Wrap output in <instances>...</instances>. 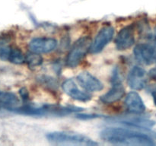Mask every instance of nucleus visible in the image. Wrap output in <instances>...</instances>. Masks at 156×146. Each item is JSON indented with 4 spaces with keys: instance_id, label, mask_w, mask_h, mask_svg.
I'll return each instance as SVG.
<instances>
[{
    "instance_id": "nucleus-12",
    "label": "nucleus",
    "mask_w": 156,
    "mask_h": 146,
    "mask_svg": "<svg viewBox=\"0 0 156 146\" xmlns=\"http://www.w3.org/2000/svg\"><path fill=\"white\" fill-rule=\"evenodd\" d=\"M125 94V88L123 84L117 79H114V83L111 89L101 97V101L104 103H113L120 100Z\"/></svg>"
},
{
    "instance_id": "nucleus-5",
    "label": "nucleus",
    "mask_w": 156,
    "mask_h": 146,
    "mask_svg": "<svg viewBox=\"0 0 156 146\" xmlns=\"http://www.w3.org/2000/svg\"><path fill=\"white\" fill-rule=\"evenodd\" d=\"M57 47V41L51 37H36L32 39L28 44L30 51L42 54L53 51Z\"/></svg>"
},
{
    "instance_id": "nucleus-22",
    "label": "nucleus",
    "mask_w": 156,
    "mask_h": 146,
    "mask_svg": "<svg viewBox=\"0 0 156 146\" xmlns=\"http://www.w3.org/2000/svg\"><path fill=\"white\" fill-rule=\"evenodd\" d=\"M155 62H156V55H155Z\"/></svg>"
},
{
    "instance_id": "nucleus-2",
    "label": "nucleus",
    "mask_w": 156,
    "mask_h": 146,
    "mask_svg": "<svg viewBox=\"0 0 156 146\" xmlns=\"http://www.w3.org/2000/svg\"><path fill=\"white\" fill-rule=\"evenodd\" d=\"M47 139L55 144H72L82 145H96L98 143L86 135L66 131H56L49 132L46 135Z\"/></svg>"
},
{
    "instance_id": "nucleus-18",
    "label": "nucleus",
    "mask_w": 156,
    "mask_h": 146,
    "mask_svg": "<svg viewBox=\"0 0 156 146\" xmlns=\"http://www.w3.org/2000/svg\"><path fill=\"white\" fill-rule=\"evenodd\" d=\"M19 94L21 95V98L24 100H26L28 99V92H27V91L25 88H21L19 91Z\"/></svg>"
},
{
    "instance_id": "nucleus-13",
    "label": "nucleus",
    "mask_w": 156,
    "mask_h": 146,
    "mask_svg": "<svg viewBox=\"0 0 156 146\" xmlns=\"http://www.w3.org/2000/svg\"><path fill=\"white\" fill-rule=\"evenodd\" d=\"M19 99L16 94L9 91H0V109L12 111L19 105Z\"/></svg>"
},
{
    "instance_id": "nucleus-16",
    "label": "nucleus",
    "mask_w": 156,
    "mask_h": 146,
    "mask_svg": "<svg viewBox=\"0 0 156 146\" xmlns=\"http://www.w3.org/2000/svg\"><path fill=\"white\" fill-rule=\"evenodd\" d=\"M8 61L12 63L19 65V64H22L25 62V56L20 49L12 47Z\"/></svg>"
},
{
    "instance_id": "nucleus-17",
    "label": "nucleus",
    "mask_w": 156,
    "mask_h": 146,
    "mask_svg": "<svg viewBox=\"0 0 156 146\" xmlns=\"http://www.w3.org/2000/svg\"><path fill=\"white\" fill-rule=\"evenodd\" d=\"M12 47L4 40H0V59L2 61L9 60V55Z\"/></svg>"
},
{
    "instance_id": "nucleus-9",
    "label": "nucleus",
    "mask_w": 156,
    "mask_h": 146,
    "mask_svg": "<svg viewBox=\"0 0 156 146\" xmlns=\"http://www.w3.org/2000/svg\"><path fill=\"white\" fill-rule=\"evenodd\" d=\"M77 81L83 89L90 92L101 91L104 85L99 79L88 71H82L77 76Z\"/></svg>"
},
{
    "instance_id": "nucleus-4",
    "label": "nucleus",
    "mask_w": 156,
    "mask_h": 146,
    "mask_svg": "<svg viewBox=\"0 0 156 146\" xmlns=\"http://www.w3.org/2000/svg\"><path fill=\"white\" fill-rule=\"evenodd\" d=\"M114 35V29L111 26H105L102 27L91 42L89 52L96 54L101 52L107 45L112 40Z\"/></svg>"
},
{
    "instance_id": "nucleus-11",
    "label": "nucleus",
    "mask_w": 156,
    "mask_h": 146,
    "mask_svg": "<svg viewBox=\"0 0 156 146\" xmlns=\"http://www.w3.org/2000/svg\"><path fill=\"white\" fill-rule=\"evenodd\" d=\"M124 104L129 112L141 114L146 111V105L140 94L136 91H131L125 97Z\"/></svg>"
},
{
    "instance_id": "nucleus-14",
    "label": "nucleus",
    "mask_w": 156,
    "mask_h": 146,
    "mask_svg": "<svg viewBox=\"0 0 156 146\" xmlns=\"http://www.w3.org/2000/svg\"><path fill=\"white\" fill-rule=\"evenodd\" d=\"M122 123L129 126H133L137 128H144L150 129L155 125V122L153 120H148L144 118H131L128 120H123Z\"/></svg>"
},
{
    "instance_id": "nucleus-6",
    "label": "nucleus",
    "mask_w": 156,
    "mask_h": 146,
    "mask_svg": "<svg viewBox=\"0 0 156 146\" xmlns=\"http://www.w3.org/2000/svg\"><path fill=\"white\" fill-rule=\"evenodd\" d=\"M135 43V32L133 25H128L119 31L115 38V45L117 50H126Z\"/></svg>"
},
{
    "instance_id": "nucleus-8",
    "label": "nucleus",
    "mask_w": 156,
    "mask_h": 146,
    "mask_svg": "<svg viewBox=\"0 0 156 146\" xmlns=\"http://www.w3.org/2000/svg\"><path fill=\"white\" fill-rule=\"evenodd\" d=\"M135 59L143 65H150L155 61V50L152 45L149 43H140L133 50Z\"/></svg>"
},
{
    "instance_id": "nucleus-21",
    "label": "nucleus",
    "mask_w": 156,
    "mask_h": 146,
    "mask_svg": "<svg viewBox=\"0 0 156 146\" xmlns=\"http://www.w3.org/2000/svg\"><path fill=\"white\" fill-rule=\"evenodd\" d=\"M154 40H155V42L156 43V26L155 29H154Z\"/></svg>"
},
{
    "instance_id": "nucleus-15",
    "label": "nucleus",
    "mask_w": 156,
    "mask_h": 146,
    "mask_svg": "<svg viewBox=\"0 0 156 146\" xmlns=\"http://www.w3.org/2000/svg\"><path fill=\"white\" fill-rule=\"evenodd\" d=\"M25 62L30 68H35L42 64L43 58L39 53L30 51L25 56Z\"/></svg>"
},
{
    "instance_id": "nucleus-1",
    "label": "nucleus",
    "mask_w": 156,
    "mask_h": 146,
    "mask_svg": "<svg viewBox=\"0 0 156 146\" xmlns=\"http://www.w3.org/2000/svg\"><path fill=\"white\" fill-rule=\"evenodd\" d=\"M105 141L116 144L152 146L155 142L150 135L138 131L120 127H108L101 132Z\"/></svg>"
},
{
    "instance_id": "nucleus-20",
    "label": "nucleus",
    "mask_w": 156,
    "mask_h": 146,
    "mask_svg": "<svg viewBox=\"0 0 156 146\" xmlns=\"http://www.w3.org/2000/svg\"><path fill=\"white\" fill-rule=\"evenodd\" d=\"M152 98H153V101L155 105L156 106V89L153 90L152 92Z\"/></svg>"
},
{
    "instance_id": "nucleus-10",
    "label": "nucleus",
    "mask_w": 156,
    "mask_h": 146,
    "mask_svg": "<svg viewBox=\"0 0 156 146\" xmlns=\"http://www.w3.org/2000/svg\"><path fill=\"white\" fill-rule=\"evenodd\" d=\"M62 88L64 92L78 101L87 102L91 99V96L88 92L82 91L78 88L77 85L73 79H67L62 84Z\"/></svg>"
},
{
    "instance_id": "nucleus-7",
    "label": "nucleus",
    "mask_w": 156,
    "mask_h": 146,
    "mask_svg": "<svg viewBox=\"0 0 156 146\" xmlns=\"http://www.w3.org/2000/svg\"><path fill=\"white\" fill-rule=\"evenodd\" d=\"M147 83V73L140 66L133 67L127 76V84L130 88L136 91L143 89Z\"/></svg>"
},
{
    "instance_id": "nucleus-3",
    "label": "nucleus",
    "mask_w": 156,
    "mask_h": 146,
    "mask_svg": "<svg viewBox=\"0 0 156 146\" xmlns=\"http://www.w3.org/2000/svg\"><path fill=\"white\" fill-rule=\"evenodd\" d=\"M91 41L88 36H82L74 43L66 58V65L69 68H76L81 63L90 50Z\"/></svg>"
},
{
    "instance_id": "nucleus-19",
    "label": "nucleus",
    "mask_w": 156,
    "mask_h": 146,
    "mask_svg": "<svg viewBox=\"0 0 156 146\" xmlns=\"http://www.w3.org/2000/svg\"><path fill=\"white\" fill-rule=\"evenodd\" d=\"M148 75H149V77L151 79H152V80L155 81L156 82V68H152V69L149 71Z\"/></svg>"
}]
</instances>
